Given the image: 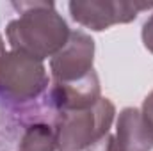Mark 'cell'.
<instances>
[{
    "label": "cell",
    "mask_w": 153,
    "mask_h": 151,
    "mask_svg": "<svg viewBox=\"0 0 153 151\" xmlns=\"http://www.w3.org/2000/svg\"><path fill=\"white\" fill-rule=\"evenodd\" d=\"M116 146L117 151H152L153 132L146 124L143 112L137 109L121 110L116 124Z\"/></svg>",
    "instance_id": "7"
},
{
    "label": "cell",
    "mask_w": 153,
    "mask_h": 151,
    "mask_svg": "<svg viewBox=\"0 0 153 151\" xmlns=\"http://www.w3.org/2000/svg\"><path fill=\"white\" fill-rule=\"evenodd\" d=\"M13 7L20 13L7 25L13 50L43 61L64 48L71 32L52 2H20Z\"/></svg>",
    "instance_id": "1"
},
{
    "label": "cell",
    "mask_w": 153,
    "mask_h": 151,
    "mask_svg": "<svg viewBox=\"0 0 153 151\" xmlns=\"http://www.w3.org/2000/svg\"><path fill=\"white\" fill-rule=\"evenodd\" d=\"M143 43H144V46L153 53V14L148 18V21L143 27Z\"/></svg>",
    "instance_id": "11"
},
{
    "label": "cell",
    "mask_w": 153,
    "mask_h": 151,
    "mask_svg": "<svg viewBox=\"0 0 153 151\" xmlns=\"http://www.w3.org/2000/svg\"><path fill=\"white\" fill-rule=\"evenodd\" d=\"M94 41L82 30L70 34L68 43L50 61L53 82H75L93 71Z\"/></svg>",
    "instance_id": "5"
},
{
    "label": "cell",
    "mask_w": 153,
    "mask_h": 151,
    "mask_svg": "<svg viewBox=\"0 0 153 151\" xmlns=\"http://www.w3.org/2000/svg\"><path fill=\"white\" fill-rule=\"evenodd\" d=\"M55 132L52 126L45 123L29 124L23 132V137L20 141L18 151H55Z\"/></svg>",
    "instance_id": "8"
},
{
    "label": "cell",
    "mask_w": 153,
    "mask_h": 151,
    "mask_svg": "<svg viewBox=\"0 0 153 151\" xmlns=\"http://www.w3.org/2000/svg\"><path fill=\"white\" fill-rule=\"evenodd\" d=\"M143 117H144V121H146V124L150 126V130L153 132V91L146 96V100H144V103H143Z\"/></svg>",
    "instance_id": "10"
},
{
    "label": "cell",
    "mask_w": 153,
    "mask_h": 151,
    "mask_svg": "<svg viewBox=\"0 0 153 151\" xmlns=\"http://www.w3.org/2000/svg\"><path fill=\"white\" fill-rule=\"evenodd\" d=\"M68 7H70L71 18L76 23L100 32L116 23H128L135 20L141 11L153 9V4L91 0V2H70Z\"/></svg>",
    "instance_id": "4"
},
{
    "label": "cell",
    "mask_w": 153,
    "mask_h": 151,
    "mask_svg": "<svg viewBox=\"0 0 153 151\" xmlns=\"http://www.w3.org/2000/svg\"><path fill=\"white\" fill-rule=\"evenodd\" d=\"M7 52H5V44H4V39L0 36V70H2V64H4V59H5Z\"/></svg>",
    "instance_id": "12"
},
{
    "label": "cell",
    "mask_w": 153,
    "mask_h": 151,
    "mask_svg": "<svg viewBox=\"0 0 153 151\" xmlns=\"http://www.w3.org/2000/svg\"><path fill=\"white\" fill-rule=\"evenodd\" d=\"M48 87V75L38 61L22 52H9L0 70V91L5 98L14 101L36 100Z\"/></svg>",
    "instance_id": "3"
},
{
    "label": "cell",
    "mask_w": 153,
    "mask_h": 151,
    "mask_svg": "<svg viewBox=\"0 0 153 151\" xmlns=\"http://www.w3.org/2000/svg\"><path fill=\"white\" fill-rule=\"evenodd\" d=\"M114 103L100 98L93 107L62 110L55 117V142L61 151H84L109 133L114 121Z\"/></svg>",
    "instance_id": "2"
},
{
    "label": "cell",
    "mask_w": 153,
    "mask_h": 151,
    "mask_svg": "<svg viewBox=\"0 0 153 151\" xmlns=\"http://www.w3.org/2000/svg\"><path fill=\"white\" fill-rule=\"evenodd\" d=\"M100 98V82L94 70L75 82H53L50 89V103L57 112L89 109Z\"/></svg>",
    "instance_id": "6"
},
{
    "label": "cell",
    "mask_w": 153,
    "mask_h": 151,
    "mask_svg": "<svg viewBox=\"0 0 153 151\" xmlns=\"http://www.w3.org/2000/svg\"><path fill=\"white\" fill-rule=\"evenodd\" d=\"M87 151H117L116 139L111 135V133H107L103 139H100L98 142H94V144H93Z\"/></svg>",
    "instance_id": "9"
}]
</instances>
